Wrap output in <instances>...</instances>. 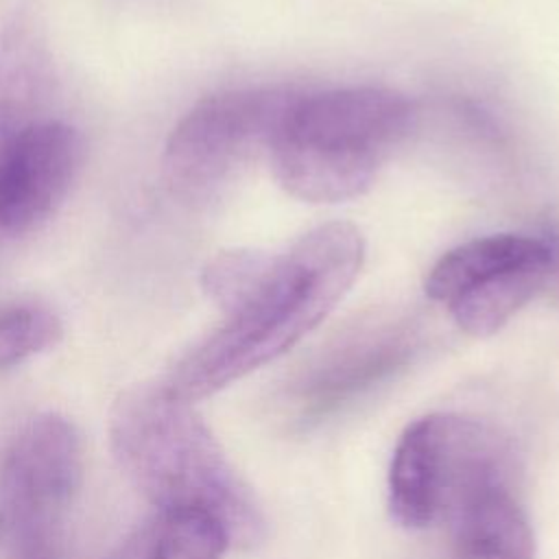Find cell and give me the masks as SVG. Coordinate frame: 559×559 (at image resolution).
Listing matches in <instances>:
<instances>
[{
	"label": "cell",
	"instance_id": "6da1fadb",
	"mask_svg": "<svg viewBox=\"0 0 559 559\" xmlns=\"http://www.w3.org/2000/svg\"><path fill=\"white\" fill-rule=\"evenodd\" d=\"M362 260L365 238L352 223L306 231L277 253L262 288L170 369L164 386L192 404L280 358L334 310Z\"/></svg>",
	"mask_w": 559,
	"mask_h": 559
},
{
	"label": "cell",
	"instance_id": "7a4b0ae2",
	"mask_svg": "<svg viewBox=\"0 0 559 559\" xmlns=\"http://www.w3.org/2000/svg\"><path fill=\"white\" fill-rule=\"evenodd\" d=\"M109 443L122 474L157 509L210 511L238 546L264 537L266 522L253 489L192 404L164 382L133 384L116 397Z\"/></svg>",
	"mask_w": 559,
	"mask_h": 559
},
{
	"label": "cell",
	"instance_id": "3957f363",
	"mask_svg": "<svg viewBox=\"0 0 559 559\" xmlns=\"http://www.w3.org/2000/svg\"><path fill=\"white\" fill-rule=\"evenodd\" d=\"M413 118V103L389 87L297 94L271 138V170L290 197L308 203L360 197L404 142Z\"/></svg>",
	"mask_w": 559,
	"mask_h": 559
},
{
	"label": "cell",
	"instance_id": "277c9868",
	"mask_svg": "<svg viewBox=\"0 0 559 559\" xmlns=\"http://www.w3.org/2000/svg\"><path fill=\"white\" fill-rule=\"evenodd\" d=\"M509 476H515L513 452L491 426L463 415H426L395 445L389 509L397 524L426 528L474 487Z\"/></svg>",
	"mask_w": 559,
	"mask_h": 559
},
{
	"label": "cell",
	"instance_id": "5b68a950",
	"mask_svg": "<svg viewBox=\"0 0 559 559\" xmlns=\"http://www.w3.org/2000/svg\"><path fill=\"white\" fill-rule=\"evenodd\" d=\"M548 273L546 238L493 234L445 251L428 271L424 290L450 310L463 332L491 336L533 297L546 293Z\"/></svg>",
	"mask_w": 559,
	"mask_h": 559
},
{
	"label": "cell",
	"instance_id": "8992f818",
	"mask_svg": "<svg viewBox=\"0 0 559 559\" xmlns=\"http://www.w3.org/2000/svg\"><path fill=\"white\" fill-rule=\"evenodd\" d=\"M295 96L288 87H242L201 98L166 140L168 183L188 197L216 190L258 153H269Z\"/></svg>",
	"mask_w": 559,
	"mask_h": 559
},
{
	"label": "cell",
	"instance_id": "52a82bcc",
	"mask_svg": "<svg viewBox=\"0 0 559 559\" xmlns=\"http://www.w3.org/2000/svg\"><path fill=\"white\" fill-rule=\"evenodd\" d=\"M83 445L74 424L46 413L26 421L0 456V524L28 542L44 537L76 496Z\"/></svg>",
	"mask_w": 559,
	"mask_h": 559
},
{
	"label": "cell",
	"instance_id": "ba28073f",
	"mask_svg": "<svg viewBox=\"0 0 559 559\" xmlns=\"http://www.w3.org/2000/svg\"><path fill=\"white\" fill-rule=\"evenodd\" d=\"M81 133L61 120L37 122L0 142V231L24 234L68 197L81 164Z\"/></svg>",
	"mask_w": 559,
	"mask_h": 559
},
{
	"label": "cell",
	"instance_id": "9c48e42d",
	"mask_svg": "<svg viewBox=\"0 0 559 559\" xmlns=\"http://www.w3.org/2000/svg\"><path fill=\"white\" fill-rule=\"evenodd\" d=\"M513 480L485 483L448 511L452 559H535L533 526Z\"/></svg>",
	"mask_w": 559,
	"mask_h": 559
},
{
	"label": "cell",
	"instance_id": "30bf717a",
	"mask_svg": "<svg viewBox=\"0 0 559 559\" xmlns=\"http://www.w3.org/2000/svg\"><path fill=\"white\" fill-rule=\"evenodd\" d=\"M408 338L400 332H378L336 349L297 389L299 413L321 419L345 402L395 371L408 356Z\"/></svg>",
	"mask_w": 559,
	"mask_h": 559
},
{
	"label": "cell",
	"instance_id": "8fae6325",
	"mask_svg": "<svg viewBox=\"0 0 559 559\" xmlns=\"http://www.w3.org/2000/svg\"><path fill=\"white\" fill-rule=\"evenodd\" d=\"M52 57L33 22L15 20L0 35V142L50 120Z\"/></svg>",
	"mask_w": 559,
	"mask_h": 559
},
{
	"label": "cell",
	"instance_id": "7c38bea8",
	"mask_svg": "<svg viewBox=\"0 0 559 559\" xmlns=\"http://www.w3.org/2000/svg\"><path fill=\"white\" fill-rule=\"evenodd\" d=\"M231 535L221 518L201 509H157L107 559H221Z\"/></svg>",
	"mask_w": 559,
	"mask_h": 559
},
{
	"label": "cell",
	"instance_id": "4fadbf2b",
	"mask_svg": "<svg viewBox=\"0 0 559 559\" xmlns=\"http://www.w3.org/2000/svg\"><path fill=\"white\" fill-rule=\"evenodd\" d=\"M277 253L260 249H227L216 253L201 271L205 295L225 312L245 306L269 280Z\"/></svg>",
	"mask_w": 559,
	"mask_h": 559
},
{
	"label": "cell",
	"instance_id": "5bb4252c",
	"mask_svg": "<svg viewBox=\"0 0 559 559\" xmlns=\"http://www.w3.org/2000/svg\"><path fill=\"white\" fill-rule=\"evenodd\" d=\"M61 334L59 317L44 306L17 304L0 308V369L55 347Z\"/></svg>",
	"mask_w": 559,
	"mask_h": 559
},
{
	"label": "cell",
	"instance_id": "9a60e30c",
	"mask_svg": "<svg viewBox=\"0 0 559 559\" xmlns=\"http://www.w3.org/2000/svg\"><path fill=\"white\" fill-rule=\"evenodd\" d=\"M544 238L550 249V273H548L546 293H552L555 297H559V234H548Z\"/></svg>",
	"mask_w": 559,
	"mask_h": 559
},
{
	"label": "cell",
	"instance_id": "2e32d148",
	"mask_svg": "<svg viewBox=\"0 0 559 559\" xmlns=\"http://www.w3.org/2000/svg\"><path fill=\"white\" fill-rule=\"evenodd\" d=\"M0 526H2V524H0Z\"/></svg>",
	"mask_w": 559,
	"mask_h": 559
}]
</instances>
